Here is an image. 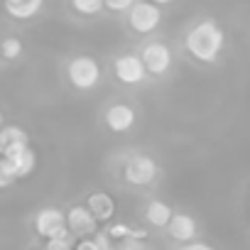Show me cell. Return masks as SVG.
I'll return each instance as SVG.
<instances>
[{
    "label": "cell",
    "instance_id": "6da1fadb",
    "mask_svg": "<svg viewBox=\"0 0 250 250\" xmlns=\"http://www.w3.org/2000/svg\"><path fill=\"white\" fill-rule=\"evenodd\" d=\"M184 47L187 52L204 64H211L218 59V54L226 47V32L221 30L218 22L213 20H201L199 25H194L187 37H184Z\"/></svg>",
    "mask_w": 250,
    "mask_h": 250
},
{
    "label": "cell",
    "instance_id": "7a4b0ae2",
    "mask_svg": "<svg viewBox=\"0 0 250 250\" xmlns=\"http://www.w3.org/2000/svg\"><path fill=\"white\" fill-rule=\"evenodd\" d=\"M66 76H69V81H71L74 88H79V91H91V88L98 86V81H101V66H98V62H96L93 57L81 54V57H74V59L69 62Z\"/></svg>",
    "mask_w": 250,
    "mask_h": 250
},
{
    "label": "cell",
    "instance_id": "3957f363",
    "mask_svg": "<svg viewBox=\"0 0 250 250\" xmlns=\"http://www.w3.org/2000/svg\"><path fill=\"white\" fill-rule=\"evenodd\" d=\"M128 22L138 35H150L162 22V8L155 3H147V0H138L128 13Z\"/></svg>",
    "mask_w": 250,
    "mask_h": 250
},
{
    "label": "cell",
    "instance_id": "277c9868",
    "mask_svg": "<svg viewBox=\"0 0 250 250\" xmlns=\"http://www.w3.org/2000/svg\"><path fill=\"white\" fill-rule=\"evenodd\" d=\"M157 172H160L157 162L152 157H147V155H135V157H130L128 162H125V167H123L125 182L133 184V187H147V184H152L155 177H157Z\"/></svg>",
    "mask_w": 250,
    "mask_h": 250
},
{
    "label": "cell",
    "instance_id": "5b68a950",
    "mask_svg": "<svg viewBox=\"0 0 250 250\" xmlns=\"http://www.w3.org/2000/svg\"><path fill=\"white\" fill-rule=\"evenodd\" d=\"M35 228L47 240H52V238H69L71 235V230L66 226V213L59 211V208H54V206H47V208H42L37 213Z\"/></svg>",
    "mask_w": 250,
    "mask_h": 250
},
{
    "label": "cell",
    "instance_id": "8992f818",
    "mask_svg": "<svg viewBox=\"0 0 250 250\" xmlns=\"http://www.w3.org/2000/svg\"><path fill=\"white\" fill-rule=\"evenodd\" d=\"M113 71H115V79L125 86H135L147 79V69L140 54H120L113 64Z\"/></svg>",
    "mask_w": 250,
    "mask_h": 250
},
{
    "label": "cell",
    "instance_id": "52a82bcc",
    "mask_svg": "<svg viewBox=\"0 0 250 250\" xmlns=\"http://www.w3.org/2000/svg\"><path fill=\"white\" fill-rule=\"evenodd\" d=\"M140 57H143V64H145L147 74H152V76H162L172 66V52H169V47L165 42H150V44H145V49H143Z\"/></svg>",
    "mask_w": 250,
    "mask_h": 250
},
{
    "label": "cell",
    "instance_id": "ba28073f",
    "mask_svg": "<svg viewBox=\"0 0 250 250\" xmlns=\"http://www.w3.org/2000/svg\"><path fill=\"white\" fill-rule=\"evenodd\" d=\"M3 157L10 167H13V172H15V177L18 179H22V177H27V174H32V169H35V152L30 150V143H22V145H13V147H8V150H3Z\"/></svg>",
    "mask_w": 250,
    "mask_h": 250
},
{
    "label": "cell",
    "instance_id": "9c48e42d",
    "mask_svg": "<svg viewBox=\"0 0 250 250\" xmlns=\"http://www.w3.org/2000/svg\"><path fill=\"white\" fill-rule=\"evenodd\" d=\"M66 226H69L71 235L86 238V235L96 233L98 221H96V216L88 211V206H71V208L66 211Z\"/></svg>",
    "mask_w": 250,
    "mask_h": 250
},
{
    "label": "cell",
    "instance_id": "30bf717a",
    "mask_svg": "<svg viewBox=\"0 0 250 250\" xmlns=\"http://www.w3.org/2000/svg\"><path fill=\"white\" fill-rule=\"evenodd\" d=\"M105 125L113 133H128L135 125V110L128 103H113L105 110Z\"/></svg>",
    "mask_w": 250,
    "mask_h": 250
},
{
    "label": "cell",
    "instance_id": "8fae6325",
    "mask_svg": "<svg viewBox=\"0 0 250 250\" xmlns=\"http://www.w3.org/2000/svg\"><path fill=\"white\" fill-rule=\"evenodd\" d=\"M169 235L179 243H194V235H196V221L189 216V213H174L172 221H169Z\"/></svg>",
    "mask_w": 250,
    "mask_h": 250
},
{
    "label": "cell",
    "instance_id": "7c38bea8",
    "mask_svg": "<svg viewBox=\"0 0 250 250\" xmlns=\"http://www.w3.org/2000/svg\"><path fill=\"white\" fill-rule=\"evenodd\" d=\"M86 206H88V211L96 216L98 223H101V221H110V218L115 216V199H113L110 194H105V191H93V194L88 196Z\"/></svg>",
    "mask_w": 250,
    "mask_h": 250
},
{
    "label": "cell",
    "instance_id": "4fadbf2b",
    "mask_svg": "<svg viewBox=\"0 0 250 250\" xmlns=\"http://www.w3.org/2000/svg\"><path fill=\"white\" fill-rule=\"evenodd\" d=\"M145 213H147V221H150L155 228H167V226H169V221H172V216H174L172 206H169V204H165V201H160V199L150 201Z\"/></svg>",
    "mask_w": 250,
    "mask_h": 250
},
{
    "label": "cell",
    "instance_id": "5bb4252c",
    "mask_svg": "<svg viewBox=\"0 0 250 250\" xmlns=\"http://www.w3.org/2000/svg\"><path fill=\"white\" fill-rule=\"evenodd\" d=\"M42 5H44V0H22L18 5H5V10L15 20H30L42 10Z\"/></svg>",
    "mask_w": 250,
    "mask_h": 250
},
{
    "label": "cell",
    "instance_id": "9a60e30c",
    "mask_svg": "<svg viewBox=\"0 0 250 250\" xmlns=\"http://www.w3.org/2000/svg\"><path fill=\"white\" fill-rule=\"evenodd\" d=\"M22 143H27V133L18 128V125H8V128L0 130V155H3V150L13 145H22Z\"/></svg>",
    "mask_w": 250,
    "mask_h": 250
},
{
    "label": "cell",
    "instance_id": "2e32d148",
    "mask_svg": "<svg viewBox=\"0 0 250 250\" xmlns=\"http://www.w3.org/2000/svg\"><path fill=\"white\" fill-rule=\"evenodd\" d=\"M71 8L79 15H98L105 8V3L103 0H71Z\"/></svg>",
    "mask_w": 250,
    "mask_h": 250
},
{
    "label": "cell",
    "instance_id": "e0dca14e",
    "mask_svg": "<svg viewBox=\"0 0 250 250\" xmlns=\"http://www.w3.org/2000/svg\"><path fill=\"white\" fill-rule=\"evenodd\" d=\"M0 47H3V59H18L22 54V42L18 37H8L0 42Z\"/></svg>",
    "mask_w": 250,
    "mask_h": 250
},
{
    "label": "cell",
    "instance_id": "ac0fdd59",
    "mask_svg": "<svg viewBox=\"0 0 250 250\" xmlns=\"http://www.w3.org/2000/svg\"><path fill=\"white\" fill-rule=\"evenodd\" d=\"M18 177H15V172H13V167L0 157V189H5V187H10L13 182H15Z\"/></svg>",
    "mask_w": 250,
    "mask_h": 250
},
{
    "label": "cell",
    "instance_id": "d6986e66",
    "mask_svg": "<svg viewBox=\"0 0 250 250\" xmlns=\"http://www.w3.org/2000/svg\"><path fill=\"white\" fill-rule=\"evenodd\" d=\"M103 3H105V8L113 10V13H125V10L130 13V8L138 3V0H103Z\"/></svg>",
    "mask_w": 250,
    "mask_h": 250
},
{
    "label": "cell",
    "instance_id": "ffe728a7",
    "mask_svg": "<svg viewBox=\"0 0 250 250\" xmlns=\"http://www.w3.org/2000/svg\"><path fill=\"white\" fill-rule=\"evenodd\" d=\"M47 250H76L74 248V238H52L47 240Z\"/></svg>",
    "mask_w": 250,
    "mask_h": 250
},
{
    "label": "cell",
    "instance_id": "44dd1931",
    "mask_svg": "<svg viewBox=\"0 0 250 250\" xmlns=\"http://www.w3.org/2000/svg\"><path fill=\"white\" fill-rule=\"evenodd\" d=\"M115 250H143V240H135V238L120 240V243H115Z\"/></svg>",
    "mask_w": 250,
    "mask_h": 250
},
{
    "label": "cell",
    "instance_id": "7402d4cb",
    "mask_svg": "<svg viewBox=\"0 0 250 250\" xmlns=\"http://www.w3.org/2000/svg\"><path fill=\"white\" fill-rule=\"evenodd\" d=\"M76 250H101V248H98L96 238H81V240L76 243Z\"/></svg>",
    "mask_w": 250,
    "mask_h": 250
},
{
    "label": "cell",
    "instance_id": "603a6c76",
    "mask_svg": "<svg viewBox=\"0 0 250 250\" xmlns=\"http://www.w3.org/2000/svg\"><path fill=\"white\" fill-rule=\"evenodd\" d=\"M182 250H216V248H211V245H206V243H196V240H194V243H187Z\"/></svg>",
    "mask_w": 250,
    "mask_h": 250
},
{
    "label": "cell",
    "instance_id": "cb8c5ba5",
    "mask_svg": "<svg viewBox=\"0 0 250 250\" xmlns=\"http://www.w3.org/2000/svg\"><path fill=\"white\" fill-rule=\"evenodd\" d=\"M147 3H155V5H169V3H174V0H147Z\"/></svg>",
    "mask_w": 250,
    "mask_h": 250
},
{
    "label": "cell",
    "instance_id": "d4e9b609",
    "mask_svg": "<svg viewBox=\"0 0 250 250\" xmlns=\"http://www.w3.org/2000/svg\"><path fill=\"white\" fill-rule=\"evenodd\" d=\"M18 3H22V0H5V5H18Z\"/></svg>",
    "mask_w": 250,
    "mask_h": 250
},
{
    "label": "cell",
    "instance_id": "484cf974",
    "mask_svg": "<svg viewBox=\"0 0 250 250\" xmlns=\"http://www.w3.org/2000/svg\"><path fill=\"white\" fill-rule=\"evenodd\" d=\"M0 130H3V113H0Z\"/></svg>",
    "mask_w": 250,
    "mask_h": 250
},
{
    "label": "cell",
    "instance_id": "4316f807",
    "mask_svg": "<svg viewBox=\"0 0 250 250\" xmlns=\"http://www.w3.org/2000/svg\"><path fill=\"white\" fill-rule=\"evenodd\" d=\"M0 59H3V47H0Z\"/></svg>",
    "mask_w": 250,
    "mask_h": 250
},
{
    "label": "cell",
    "instance_id": "83f0119b",
    "mask_svg": "<svg viewBox=\"0 0 250 250\" xmlns=\"http://www.w3.org/2000/svg\"><path fill=\"white\" fill-rule=\"evenodd\" d=\"M40 250H47V248H40Z\"/></svg>",
    "mask_w": 250,
    "mask_h": 250
}]
</instances>
